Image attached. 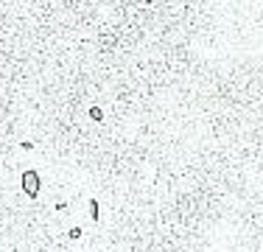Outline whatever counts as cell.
Returning a JSON list of instances; mask_svg holds the SVG:
<instances>
[{"instance_id": "6da1fadb", "label": "cell", "mask_w": 263, "mask_h": 252, "mask_svg": "<svg viewBox=\"0 0 263 252\" xmlns=\"http://www.w3.org/2000/svg\"><path fill=\"white\" fill-rule=\"evenodd\" d=\"M20 185H23V194L31 196V199H36L39 188H42V182H39V174H36V171H23V180H20Z\"/></svg>"}, {"instance_id": "7a4b0ae2", "label": "cell", "mask_w": 263, "mask_h": 252, "mask_svg": "<svg viewBox=\"0 0 263 252\" xmlns=\"http://www.w3.org/2000/svg\"><path fill=\"white\" fill-rule=\"evenodd\" d=\"M90 218L92 221H101V207H98L95 199H90Z\"/></svg>"}, {"instance_id": "3957f363", "label": "cell", "mask_w": 263, "mask_h": 252, "mask_svg": "<svg viewBox=\"0 0 263 252\" xmlns=\"http://www.w3.org/2000/svg\"><path fill=\"white\" fill-rule=\"evenodd\" d=\"M90 118H92V121H101V118H104L101 107H90Z\"/></svg>"}]
</instances>
